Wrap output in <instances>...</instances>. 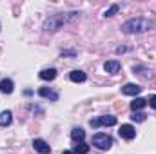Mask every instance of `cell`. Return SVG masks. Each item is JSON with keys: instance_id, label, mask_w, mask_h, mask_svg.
I'll return each mask as SVG.
<instances>
[{"instance_id": "13", "label": "cell", "mask_w": 156, "mask_h": 154, "mask_svg": "<svg viewBox=\"0 0 156 154\" xmlns=\"http://www.w3.org/2000/svg\"><path fill=\"white\" fill-rule=\"evenodd\" d=\"M40 78L42 80H55L56 78V69H44V71H40Z\"/></svg>"}, {"instance_id": "9", "label": "cell", "mask_w": 156, "mask_h": 154, "mask_svg": "<svg viewBox=\"0 0 156 154\" xmlns=\"http://www.w3.org/2000/svg\"><path fill=\"white\" fill-rule=\"evenodd\" d=\"M38 94H40V96H44V98L53 100V102H56V100H58V93H55L53 89H47V87H40Z\"/></svg>"}, {"instance_id": "17", "label": "cell", "mask_w": 156, "mask_h": 154, "mask_svg": "<svg viewBox=\"0 0 156 154\" xmlns=\"http://www.w3.org/2000/svg\"><path fill=\"white\" fill-rule=\"evenodd\" d=\"M131 120H133V121H138V123H142V121H145V114H144V113H133Z\"/></svg>"}, {"instance_id": "12", "label": "cell", "mask_w": 156, "mask_h": 154, "mask_svg": "<svg viewBox=\"0 0 156 154\" xmlns=\"http://www.w3.org/2000/svg\"><path fill=\"white\" fill-rule=\"evenodd\" d=\"M11 121H13V114H11V111H4V113H0V125H2V127L9 125Z\"/></svg>"}, {"instance_id": "1", "label": "cell", "mask_w": 156, "mask_h": 154, "mask_svg": "<svg viewBox=\"0 0 156 154\" xmlns=\"http://www.w3.org/2000/svg\"><path fill=\"white\" fill-rule=\"evenodd\" d=\"M78 16H80V13H76V11L53 15V16H49V18L44 22V31H56V29H60L62 26H66V24H69V22L76 20Z\"/></svg>"}, {"instance_id": "7", "label": "cell", "mask_w": 156, "mask_h": 154, "mask_svg": "<svg viewBox=\"0 0 156 154\" xmlns=\"http://www.w3.org/2000/svg\"><path fill=\"white\" fill-rule=\"evenodd\" d=\"M104 69H105V73H109V75H116L118 71H120V62H118V60H109V62L104 64Z\"/></svg>"}, {"instance_id": "6", "label": "cell", "mask_w": 156, "mask_h": 154, "mask_svg": "<svg viewBox=\"0 0 156 154\" xmlns=\"http://www.w3.org/2000/svg\"><path fill=\"white\" fill-rule=\"evenodd\" d=\"M140 91H142V87L136 85V83H125L122 87V93L123 94H129V96H136V94H140Z\"/></svg>"}, {"instance_id": "19", "label": "cell", "mask_w": 156, "mask_h": 154, "mask_svg": "<svg viewBox=\"0 0 156 154\" xmlns=\"http://www.w3.org/2000/svg\"><path fill=\"white\" fill-rule=\"evenodd\" d=\"M147 102H149V105H151L153 109H156V94H154V96H151V98H149Z\"/></svg>"}, {"instance_id": "14", "label": "cell", "mask_w": 156, "mask_h": 154, "mask_svg": "<svg viewBox=\"0 0 156 154\" xmlns=\"http://www.w3.org/2000/svg\"><path fill=\"white\" fill-rule=\"evenodd\" d=\"M147 105V100H144V98H136L134 102H131V109L136 113V111H140V109H144Z\"/></svg>"}, {"instance_id": "5", "label": "cell", "mask_w": 156, "mask_h": 154, "mask_svg": "<svg viewBox=\"0 0 156 154\" xmlns=\"http://www.w3.org/2000/svg\"><path fill=\"white\" fill-rule=\"evenodd\" d=\"M118 132H120V136H122L123 140H133V138L136 136V129H134L133 125H127V123H125V125H122Z\"/></svg>"}, {"instance_id": "11", "label": "cell", "mask_w": 156, "mask_h": 154, "mask_svg": "<svg viewBox=\"0 0 156 154\" xmlns=\"http://www.w3.org/2000/svg\"><path fill=\"white\" fill-rule=\"evenodd\" d=\"M0 91L4 94H11L13 93V82L11 80H2L0 82Z\"/></svg>"}, {"instance_id": "18", "label": "cell", "mask_w": 156, "mask_h": 154, "mask_svg": "<svg viewBox=\"0 0 156 154\" xmlns=\"http://www.w3.org/2000/svg\"><path fill=\"white\" fill-rule=\"evenodd\" d=\"M118 9H120V7H118L116 4H115V5H111V7H109V9L105 11V16H113L115 13H118Z\"/></svg>"}, {"instance_id": "2", "label": "cell", "mask_w": 156, "mask_h": 154, "mask_svg": "<svg viewBox=\"0 0 156 154\" xmlns=\"http://www.w3.org/2000/svg\"><path fill=\"white\" fill-rule=\"evenodd\" d=\"M153 26H154V22H153L151 18H142V16H138V18H131V20H127V22L122 26V31H123L125 35H134V33L149 31Z\"/></svg>"}, {"instance_id": "15", "label": "cell", "mask_w": 156, "mask_h": 154, "mask_svg": "<svg viewBox=\"0 0 156 154\" xmlns=\"http://www.w3.org/2000/svg\"><path fill=\"white\" fill-rule=\"evenodd\" d=\"M69 78L73 80V82H76V83H80V82H85V73L83 71H71V75H69Z\"/></svg>"}, {"instance_id": "3", "label": "cell", "mask_w": 156, "mask_h": 154, "mask_svg": "<svg viewBox=\"0 0 156 154\" xmlns=\"http://www.w3.org/2000/svg\"><path fill=\"white\" fill-rule=\"evenodd\" d=\"M93 145H94V147H98L100 151H105V149H109V147L113 145V138H111L109 134L98 132V134H94V136H93Z\"/></svg>"}, {"instance_id": "16", "label": "cell", "mask_w": 156, "mask_h": 154, "mask_svg": "<svg viewBox=\"0 0 156 154\" xmlns=\"http://www.w3.org/2000/svg\"><path fill=\"white\" fill-rule=\"evenodd\" d=\"M75 154H87L89 152V145L87 143H83V142H80V143H76L75 145V151H73Z\"/></svg>"}, {"instance_id": "4", "label": "cell", "mask_w": 156, "mask_h": 154, "mask_svg": "<svg viewBox=\"0 0 156 154\" xmlns=\"http://www.w3.org/2000/svg\"><path fill=\"white\" fill-rule=\"evenodd\" d=\"M89 123H91V127H98V125H107V127H111V125H116V116H100V118L91 120Z\"/></svg>"}, {"instance_id": "10", "label": "cell", "mask_w": 156, "mask_h": 154, "mask_svg": "<svg viewBox=\"0 0 156 154\" xmlns=\"http://www.w3.org/2000/svg\"><path fill=\"white\" fill-rule=\"evenodd\" d=\"M71 138H73L76 143L83 142V138H85V131H83V129H80V127H75V129L71 131Z\"/></svg>"}, {"instance_id": "20", "label": "cell", "mask_w": 156, "mask_h": 154, "mask_svg": "<svg viewBox=\"0 0 156 154\" xmlns=\"http://www.w3.org/2000/svg\"><path fill=\"white\" fill-rule=\"evenodd\" d=\"M62 154H75V152H73V151H64Z\"/></svg>"}, {"instance_id": "8", "label": "cell", "mask_w": 156, "mask_h": 154, "mask_svg": "<svg viewBox=\"0 0 156 154\" xmlns=\"http://www.w3.org/2000/svg\"><path fill=\"white\" fill-rule=\"evenodd\" d=\"M33 147H35V151H38L40 154H49L51 152V147H49L44 140H35V142H33Z\"/></svg>"}]
</instances>
